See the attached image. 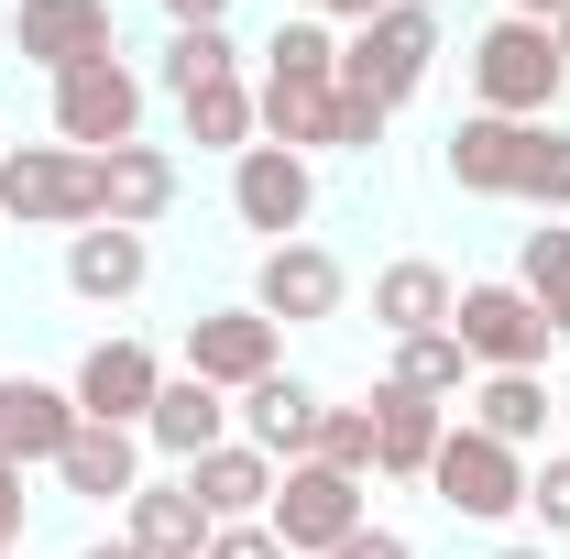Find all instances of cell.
<instances>
[{
	"instance_id": "1",
	"label": "cell",
	"mask_w": 570,
	"mask_h": 559,
	"mask_svg": "<svg viewBox=\"0 0 570 559\" xmlns=\"http://www.w3.org/2000/svg\"><path fill=\"white\" fill-rule=\"evenodd\" d=\"M472 99H483L494 121H549V110L570 99L560 33H549V22H515V11H504L494 33L472 45Z\"/></svg>"
},
{
	"instance_id": "2",
	"label": "cell",
	"mask_w": 570,
	"mask_h": 559,
	"mask_svg": "<svg viewBox=\"0 0 570 559\" xmlns=\"http://www.w3.org/2000/svg\"><path fill=\"white\" fill-rule=\"evenodd\" d=\"M0 219L11 231H88L99 219V154H77V143H11L0 154Z\"/></svg>"
},
{
	"instance_id": "3",
	"label": "cell",
	"mask_w": 570,
	"mask_h": 559,
	"mask_svg": "<svg viewBox=\"0 0 570 559\" xmlns=\"http://www.w3.org/2000/svg\"><path fill=\"white\" fill-rule=\"evenodd\" d=\"M428 67H439V11H373V22H352L341 33V88L352 99H373V110H406L428 88Z\"/></svg>"
},
{
	"instance_id": "4",
	"label": "cell",
	"mask_w": 570,
	"mask_h": 559,
	"mask_svg": "<svg viewBox=\"0 0 570 559\" xmlns=\"http://www.w3.org/2000/svg\"><path fill=\"white\" fill-rule=\"evenodd\" d=\"M450 341L472 351V373H538L560 330L538 318V296H527L515 275H483V285L450 296Z\"/></svg>"
},
{
	"instance_id": "5",
	"label": "cell",
	"mask_w": 570,
	"mask_h": 559,
	"mask_svg": "<svg viewBox=\"0 0 570 559\" xmlns=\"http://www.w3.org/2000/svg\"><path fill=\"white\" fill-rule=\"evenodd\" d=\"M428 493H439L450 516H472V527H504V516H527V450H504V439H483L472 418H450L439 461H428Z\"/></svg>"
},
{
	"instance_id": "6",
	"label": "cell",
	"mask_w": 570,
	"mask_h": 559,
	"mask_svg": "<svg viewBox=\"0 0 570 559\" xmlns=\"http://www.w3.org/2000/svg\"><path fill=\"white\" fill-rule=\"evenodd\" d=\"M264 527L285 538V559H330L341 538L373 527V504H362L352 472H330V461H285L275 472V504H264Z\"/></svg>"
},
{
	"instance_id": "7",
	"label": "cell",
	"mask_w": 570,
	"mask_h": 559,
	"mask_svg": "<svg viewBox=\"0 0 570 559\" xmlns=\"http://www.w3.org/2000/svg\"><path fill=\"white\" fill-rule=\"evenodd\" d=\"M307 209H318V165H307V154H285V143L230 154V219L264 231V253H275V242H307Z\"/></svg>"
},
{
	"instance_id": "8",
	"label": "cell",
	"mask_w": 570,
	"mask_h": 559,
	"mask_svg": "<svg viewBox=\"0 0 570 559\" xmlns=\"http://www.w3.org/2000/svg\"><path fill=\"white\" fill-rule=\"evenodd\" d=\"M56 143H77V154H121V143H142V77L121 67V56L67 67V77H56Z\"/></svg>"
},
{
	"instance_id": "9",
	"label": "cell",
	"mask_w": 570,
	"mask_h": 559,
	"mask_svg": "<svg viewBox=\"0 0 570 559\" xmlns=\"http://www.w3.org/2000/svg\"><path fill=\"white\" fill-rule=\"evenodd\" d=\"M341 296H352V275H341L330 242H275V253L253 264V307H264L275 330H318V318H341Z\"/></svg>"
},
{
	"instance_id": "10",
	"label": "cell",
	"mask_w": 570,
	"mask_h": 559,
	"mask_svg": "<svg viewBox=\"0 0 570 559\" xmlns=\"http://www.w3.org/2000/svg\"><path fill=\"white\" fill-rule=\"evenodd\" d=\"M11 56H22V67H45V77L121 56V33H110V0H11Z\"/></svg>"
},
{
	"instance_id": "11",
	"label": "cell",
	"mask_w": 570,
	"mask_h": 559,
	"mask_svg": "<svg viewBox=\"0 0 570 559\" xmlns=\"http://www.w3.org/2000/svg\"><path fill=\"white\" fill-rule=\"evenodd\" d=\"M275 341H285V330L264 318V307H209V318H187V373H198V384H219V395H242V384L285 373Z\"/></svg>"
},
{
	"instance_id": "12",
	"label": "cell",
	"mask_w": 570,
	"mask_h": 559,
	"mask_svg": "<svg viewBox=\"0 0 570 559\" xmlns=\"http://www.w3.org/2000/svg\"><path fill=\"white\" fill-rule=\"evenodd\" d=\"M318 418H330V395H318V384H296V373H264V384H242V395H230V428H242L275 472L318 450Z\"/></svg>"
},
{
	"instance_id": "13",
	"label": "cell",
	"mask_w": 570,
	"mask_h": 559,
	"mask_svg": "<svg viewBox=\"0 0 570 559\" xmlns=\"http://www.w3.org/2000/svg\"><path fill=\"white\" fill-rule=\"evenodd\" d=\"M67 395H77V418H99V428H142L154 395H165V362H154L142 341H88Z\"/></svg>"
},
{
	"instance_id": "14",
	"label": "cell",
	"mask_w": 570,
	"mask_h": 559,
	"mask_svg": "<svg viewBox=\"0 0 570 559\" xmlns=\"http://www.w3.org/2000/svg\"><path fill=\"white\" fill-rule=\"evenodd\" d=\"M77 439V395L67 384H33V373H0V461L22 472H56V450Z\"/></svg>"
},
{
	"instance_id": "15",
	"label": "cell",
	"mask_w": 570,
	"mask_h": 559,
	"mask_svg": "<svg viewBox=\"0 0 570 559\" xmlns=\"http://www.w3.org/2000/svg\"><path fill=\"white\" fill-rule=\"evenodd\" d=\"M142 285H154V242H142V231H110V219L67 231V296L121 307V296H142Z\"/></svg>"
},
{
	"instance_id": "16",
	"label": "cell",
	"mask_w": 570,
	"mask_h": 559,
	"mask_svg": "<svg viewBox=\"0 0 570 559\" xmlns=\"http://www.w3.org/2000/svg\"><path fill=\"white\" fill-rule=\"evenodd\" d=\"M362 406H373V472L428 483V461H439V439H450V406H428V395H406V384H373Z\"/></svg>"
},
{
	"instance_id": "17",
	"label": "cell",
	"mask_w": 570,
	"mask_h": 559,
	"mask_svg": "<svg viewBox=\"0 0 570 559\" xmlns=\"http://www.w3.org/2000/svg\"><path fill=\"white\" fill-rule=\"evenodd\" d=\"M56 483L88 493V504H132V493H142V428H99V418H77V439L56 450Z\"/></svg>"
},
{
	"instance_id": "18",
	"label": "cell",
	"mask_w": 570,
	"mask_h": 559,
	"mask_svg": "<svg viewBox=\"0 0 570 559\" xmlns=\"http://www.w3.org/2000/svg\"><path fill=\"white\" fill-rule=\"evenodd\" d=\"M165 209H176V154H165V143L99 154V219H110V231H154Z\"/></svg>"
},
{
	"instance_id": "19",
	"label": "cell",
	"mask_w": 570,
	"mask_h": 559,
	"mask_svg": "<svg viewBox=\"0 0 570 559\" xmlns=\"http://www.w3.org/2000/svg\"><path fill=\"white\" fill-rule=\"evenodd\" d=\"M187 493L209 504V527H253V516L275 504V461H264L253 439H219V450L187 461Z\"/></svg>"
},
{
	"instance_id": "20",
	"label": "cell",
	"mask_w": 570,
	"mask_h": 559,
	"mask_svg": "<svg viewBox=\"0 0 570 559\" xmlns=\"http://www.w3.org/2000/svg\"><path fill=\"white\" fill-rule=\"evenodd\" d=\"M527 133H538V121H494V110H472V121L450 133V187H461V198H515V176H527Z\"/></svg>"
},
{
	"instance_id": "21",
	"label": "cell",
	"mask_w": 570,
	"mask_h": 559,
	"mask_svg": "<svg viewBox=\"0 0 570 559\" xmlns=\"http://www.w3.org/2000/svg\"><path fill=\"white\" fill-rule=\"evenodd\" d=\"M142 439H154V450L187 472L198 450H219V439H230V395H219V384H198V373H165V395H154Z\"/></svg>"
},
{
	"instance_id": "22",
	"label": "cell",
	"mask_w": 570,
	"mask_h": 559,
	"mask_svg": "<svg viewBox=\"0 0 570 559\" xmlns=\"http://www.w3.org/2000/svg\"><path fill=\"white\" fill-rule=\"evenodd\" d=\"M121 538H132L142 559H209V504L187 493V472H176V483H142L132 504H121Z\"/></svg>"
},
{
	"instance_id": "23",
	"label": "cell",
	"mask_w": 570,
	"mask_h": 559,
	"mask_svg": "<svg viewBox=\"0 0 570 559\" xmlns=\"http://www.w3.org/2000/svg\"><path fill=\"white\" fill-rule=\"evenodd\" d=\"M450 296H461V285L439 275V264H417V253H406V264H384V275H373V330H384V341L450 330Z\"/></svg>"
},
{
	"instance_id": "24",
	"label": "cell",
	"mask_w": 570,
	"mask_h": 559,
	"mask_svg": "<svg viewBox=\"0 0 570 559\" xmlns=\"http://www.w3.org/2000/svg\"><path fill=\"white\" fill-rule=\"evenodd\" d=\"M461 406H472V428H483V439H504V450H538V439H549V418H560V395H549L538 373H483Z\"/></svg>"
},
{
	"instance_id": "25",
	"label": "cell",
	"mask_w": 570,
	"mask_h": 559,
	"mask_svg": "<svg viewBox=\"0 0 570 559\" xmlns=\"http://www.w3.org/2000/svg\"><path fill=\"white\" fill-rule=\"evenodd\" d=\"M253 110H264V143H285V154H330V133H341V77H330V88L264 77V88H253Z\"/></svg>"
},
{
	"instance_id": "26",
	"label": "cell",
	"mask_w": 570,
	"mask_h": 559,
	"mask_svg": "<svg viewBox=\"0 0 570 559\" xmlns=\"http://www.w3.org/2000/svg\"><path fill=\"white\" fill-rule=\"evenodd\" d=\"M384 384H406V395H428V406H450V418H461V395H472V351L450 341V330H417V341H395Z\"/></svg>"
},
{
	"instance_id": "27",
	"label": "cell",
	"mask_w": 570,
	"mask_h": 559,
	"mask_svg": "<svg viewBox=\"0 0 570 559\" xmlns=\"http://www.w3.org/2000/svg\"><path fill=\"white\" fill-rule=\"evenodd\" d=\"M176 110H187V143H209V154H253V143H264V110H253V77H219V88H187Z\"/></svg>"
},
{
	"instance_id": "28",
	"label": "cell",
	"mask_w": 570,
	"mask_h": 559,
	"mask_svg": "<svg viewBox=\"0 0 570 559\" xmlns=\"http://www.w3.org/2000/svg\"><path fill=\"white\" fill-rule=\"evenodd\" d=\"M264 77L330 88V77H341V22H318V11H285V22H275V45H264Z\"/></svg>"
},
{
	"instance_id": "29",
	"label": "cell",
	"mask_w": 570,
	"mask_h": 559,
	"mask_svg": "<svg viewBox=\"0 0 570 559\" xmlns=\"http://www.w3.org/2000/svg\"><path fill=\"white\" fill-rule=\"evenodd\" d=\"M515 285L538 296V318L570 341V219H549V231H527V253H515Z\"/></svg>"
},
{
	"instance_id": "30",
	"label": "cell",
	"mask_w": 570,
	"mask_h": 559,
	"mask_svg": "<svg viewBox=\"0 0 570 559\" xmlns=\"http://www.w3.org/2000/svg\"><path fill=\"white\" fill-rule=\"evenodd\" d=\"M219 77H242V45L230 33H165V88L187 99V88H219Z\"/></svg>"
},
{
	"instance_id": "31",
	"label": "cell",
	"mask_w": 570,
	"mask_h": 559,
	"mask_svg": "<svg viewBox=\"0 0 570 559\" xmlns=\"http://www.w3.org/2000/svg\"><path fill=\"white\" fill-rule=\"evenodd\" d=\"M515 198H527V209H549V219L570 209V133H560V121H538V133H527V176H515Z\"/></svg>"
},
{
	"instance_id": "32",
	"label": "cell",
	"mask_w": 570,
	"mask_h": 559,
	"mask_svg": "<svg viewBox=\"0 0 570 559\" xmlns=\"http://www.w3.org/2000/svg\"><path fill=\"white\" fill-rule=\"evenodd\" d=\"M307 461H330V472L373 483V406H330V418H318V450H307Z\"/></svg>"
},
{
	"instance_id": "33",
	"label": "cell",
	"mask_w": 570,
	"mask_h": 559,
	"mask_svg": "<svg viewBox=\"0 0 570 559\" xmlns=\"http://www.w3.org/2000/svg\"><path fill=\"white\" fill-rule=\"evenodd\" d=\"M527 516H538L549 538H570V450H549V461L527 472Z\"/></svg>"
},
{
	"instance_id": "34",
	"label": "cell",
	"mask_w": 570,
	"mask_h": 559,
	"mask_svg": "<svg viewBox=\"0 0 570 559\" xmlns=\"http://www.w3.org/2000/svg\"><path fill=\"white\" fill-rule=\"evenodd\" d=\"M384 121H395V110H373V99H352V88H341V133H330V154H373V143H384Z\"/></svg>"
},
{
	"instance_id": "35",
	"label": "cell",
	"mask_w": 570,
	"mask_h": 559,
	"mask_svg": "<svg viewBox=\"0 0 570 559\" xmlns=\"http://www.w3.org/2000/svg\"><path fill=\"white\" fill-rule=\"evenodd\" d=\"M209 559H285V538L253 516V527H209Z\"/></svg>"
},
{
	"instance_id": "36",
	"label": "cell",
	"mask_w": 570,
	"mask_h": 559,
	"mask_svg": "<svg viewBox=\"0 0 570 559\" xmlns=\"http://www.w3.org/2000/svg\"><path fill=\"white\" fill-rule=\"evenodd\" d=\"M330 559H417V538H406V527H362V538H341Z\"/></svg>"
},
{
	"instance_id": "37",
	"label": "cell",
	"mask_w": 570,
	"mask_h": 559,
	"mask_svg": "<svg viewBox=\"0 0 570 559\" xmlns=\"http://www.w3.org/2000/svg\"><path fill=\"white\" fill-rule=\"evenodd\" d=\"M176 33H230V0H165Z\"/></svg>"
},
{
	"instance_id": "38",
	"label": "cell",
	"mask_w": 570,
	"mask_h": 559,
	"mask_svg": "<svg viewBox=\"0 0 570 559\" xmlns=\"http://www.w3.org/2000/svg\"><path fill=\"white\" fill-rule=\"evenodd\" d=\"M0 538H22V461H0Z\"/></svg>"
},
{
	"instance_id": "39",
	"label": "cell",
	"mask_w": 570,
	"mask_h": 559,
	"mask_svg": "<svg viewBox=\"0 0 570 559\" xmlns=\"http://www.w3.org/2000/svg\"><path fill=\"white\" fill-rule=\"evenodd\" d=\"M285 11H318V22H373L384 0H285Z\"/></svg>"
},
{
	"instance_id": "40",
	"label": "cell",
	"mask_w": 570,
	"mask_h": 559,
	"mask_svg": "<svg viewBox=\"0 0 570 559\" xmlns=\"http://www.w3.org/2000/svg\"><path fill=\"white\" fill-rule=\"evenodd\" d=\"M504 11H515V22H560L570 0H504Z\"/></svg>"
},
{
	"instance_id": "41",
	"label": "cell",
	"mask_w": 570,
	"mask_h": 559,
	"mask_svg": "<svg viewBox=\"0 0 570 559\" xmlns=\"http://www.w3.org/2000/svg\"><path fill=\"white\" fill-rule=\"evenodd\" d=\"M77 559H142V549H132V538H110V549H77Z\"/></svg>"
},
{
	"instance_id": "42",
	"label": "cell",
	"mask_w": 570,
	"mask_h": 559,
	"mask_svg": "<svg viewBox=\"0 0 570 559\" xmlns=\"http://www.w3.org/2000/svg\"><path fill=\"white\" fill-rule=\"evenodd\" d=\"M549 33H560V67H570V11H560V22H549Z\"/></svg>"
},
{
	"instance_id": "43",
	"label": "cell",
	"mask_w": 570,
	"mask_h": 559,
	"mask_svg": "<svg viewBox=\"0 0 570 559\" xmlns=\"http://www.w3.org/2000/svg\"><path fill=\"white\" fill-rule=\"evenodd\" d=\"M494 559H549V549H494Z\"/></svg>"
},
{
	"instance_id": "44",
	"label": "cell",
	"mask_w": 570,
	"mask_h": 559,
	"mask_svg": "<svg viewBox=\"0 0 570 559\" xmlns=\"http://www.w3.org/2000/svg\"><path fill=\"white\" fill-rule=\"evenodd\" d=\"M395 11H439V0H395Z\"/></svg>"
},
{
	"instance_id": "45",
	"label": "cell",
	"mask_w": 570,
	"mask_h": 559,
	"mask_svg": "<svg viewBox=\"0 0 570 559\" xmlns=\"http://www.w3.org/2000/svg\"><path fill=\"white\" fill-rule=\"evenodd\" d=\"M560 418H570V373H560Z\"/></svg>"
},
{
	"instance_id": "46",
	"label": "cell",
	"mask_w": 570,
	"mask_h": 559,
	"mask_svg": "<svg viewBox=\"0 0 570 559\" xmlns=\"http://www.w3.org/2000/svg\"><path fill=\"white\" fill-rule=\"evenodd\" d=\"M11 549H22V538H0V559H11Z\"/></svg>"
},
{
	"instance_id": "47",
	"label": "cell",
	"mask_w": 570,
	"mask_h": 559,
	"mask_svg": "<svg viewBox=\"0 0 570 559\" xmlns=\"http://www.w3.org/2000/svg\"><path fill=\"white\" fill-rule=\"evenodd\" d=\"M0 154H11V143H0Z\"/></svg>"
}]
</instances>
